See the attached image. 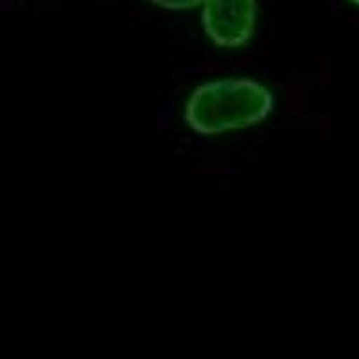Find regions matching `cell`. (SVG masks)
Listing matches in <instances>:
<instances>
[{
    "instance_id": "2",
    "label": "cell",
    "mask_w": 359,
    "mask_h": 359,
    "mask_svg": "<svg viewBox=\"0 0 359 359\" xmlns=\"http://www.w3.org/2000/svg\"><path fill=\"white\" fill-rule=\"evenodd\" d=\"M201 27L207 38L223 49H239L257 27V0H205L200 6Z\"/></svg>"
},
{
    "instance_id": "1",
    "label": "cell",
    "mask_w": 359,
    "mask_h": 359,
    "mask_svg": "<svg viewBox=\"0 0 359 359\" xmlns=\"http://www.w3.org/2000/svg\"><path fill=\"white\" fill-rule=\"evenodd\" d=\"M271 90L248 78H224L200 85L185 101L184 118L200 135H223L257 126L273 111Z\"/></svg>"
},
{
    "instance_id": "4",
    "label": "cell",
    "mask_w": 359,
    "mask_h": 359,
    "mask_svg": "<svg viewBox=\"0 0 359 359\" xmlns=\"http://www.w3.org/2000/svg\"><path fill=\"white\" fill-rule=\"evenodd\" d=\"M348 2H351V4H354V6H358V8H359V0H348Z\"/></svg>"
},
{
    "instance_id": "3",
    "label": "cell",
    "mask_w": 359,
    "mask_h": 359,
    "mask_svg": "<svg viewBox=\"0 0 359 359\" xmlns=\"http://www.w3.org/2000/svg\"><path fill=\"white\" fill-rule=\"evenodd\" d=\"M147 2L165 11H189L200 8L205 0H147Z\"/></svg>"
}]
</instances>
